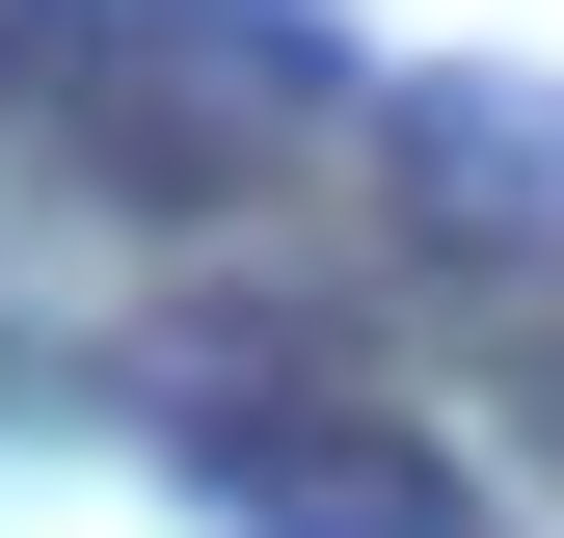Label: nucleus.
<instances>
[{"label": "nucleus", "instance_id": "nucleus-3", "mask_svg": "<svg viewBox=\"0 0 564 538\" xmlns=\"http://www.w3.org/2000/svg\"><path fill=\"white\" fill-rule=\"evenodd\" d=\"M108 54V0H0V82H82Z\"/></svg>", "mask_w": 564, "mask_h": 538}, {"label": "nucleus", "instance_id": "nucleus-1", "mask_svg": "<svg viewBox=\"0 0 564 538\" xmlns=\"http://www.w3.org/2000/svg\"><path fill=\"white\" fill-rule=\"evenodd\" d=\"M188 485L242 538H484V485L403 404H323V377H188Z\"/></svg>", "mask_w": 564, "mask_h": 538}, {"label": "nucleus", "instance_id": "nucleus-2", "mask_svg": "<svg viewBox=\"0 0 564 538\" xmlns=\"http://www.w3.org/2000/svg\"><path fill=\"white\" fill-rule=\"evenodd\" d=\"M377 216L431 269H484V297H538V269H564V82H511V54L377 82Z\"/></svg>", "mask_w": 564, "mask_h": 538}]
</instances>
